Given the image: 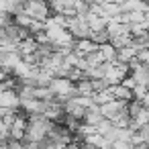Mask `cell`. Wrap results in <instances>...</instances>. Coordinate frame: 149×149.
<instances>
[{
  "mask_svg": "<svg viewBox=\"0 0 149 149\" xmlns=\"http://www.w3.org/2000/svg\"><path fill=\"white\" fill-rule=\"evenodd\" d=\"M110 43H112L116 49H120V47H127V45H131V43H133V33H125V35L112 37V39H110Z\"/></svg>",
  "mask_w": 149,
  "mask_h": 149,
  "instance_id": "cell-8",
  "label": "cell"
},
{
  "mask_svg": "<svg viewBox=\"0 0 149 149\" xmlns=\"http://www.w3.org/2000/svg\"><path fill=\"white\" fill-rule=\"evenodd\" d=\"M137 59H139L143 65H149V47H147V49H139V53H137Z\"/></svg>",
  "mask_w": 149,
  "mask_h": 149,
  "instance_id": "cell-14",
  "label": "cell"
},
{
  "mask_svg": "<svg viewBox=\"0 0 149 149\" xmlns=\"http://www.w3.org/2000/svg\"><path fill=\"white\" fill-rule=\"evenodd\" d=\"M25 13L31 15L37 21H47L51 17V6H49V0H27L25 4Z\"/></svg>",
  "mask_w": 149,
  "mask_h": 149,
  "instance_id": "cell-1",
  "label": "cell"
},
{
  "mask_svg": "<svg viewBox=\"0 0 149 149\" xmlns=\"http://www.w3.org/2000/svg\"><path fill=\"white\" fill-rule=\"evenodd\" d=\"M63 106H65V114L76 116V118H80V120H84V116H86V112H88V108L80 102V98H78V96H74V98L65 100V102H63Z\"/></svg>",
  "mask_w": 149,
  "mask_h": 149,
  "instance_id": "cell-2",
  "label": "cell"
},
{
  "mask_svg": "<svg viewBox=\"0 0 149 149\" xmlns=\"http://www.w3.org/2000/svg\"><path fill=\"white\" fill-rule=\"evenodd\" d=\"M94 100H96V104H106V102L114 100V96H112L110 88H106V90H102V92H96V94H94Z\"/></svg>",
  "mask_w": 149,
  "mask_h": 149,
  "instance_id": "cell-12",
  "label": "cell"
},
{
  "mask_svg": "<svg viewBox=\"0 0 149 149\" xmlns=\"http://www.w3.org/2000/svg\"><path fill=\"white\" fill-rule=\"evenodd\" d=\"M33 21H35V19H33L31 15H27L25 10H23V13H19V15H15V23H17V25H21V27H25V29H29Z\"/></svg>",
  "mask_w": 149,
  "mask_h": 149,
  "instance_id": "cell-10",
  "label": "cell"
},
{
  "mask_svg": "<svg viewBox=\"0 0 149 149\" xmlns=\"http://www.w3.org/2000/svg\"><path fill=\"white\" fill-rule=\"evenodd\" d=\"M86 61L90 63V68H96V65L104 63L106 59H104V55H102V51H100V47H98V49H94L92 53H88V55H86Z\"/></svg>",
  "mask_w": 149,
  "mask_h": 149,
  "instance_id": "cell-9",
  "label": "cell"
},
{
  "mask_svg": "<svg viewBox=\"0 0 149 149\" xmlns=\"http://www.w3.org/2000/svg\"><path fill=\"white\" fill-rule=\"evenodd\" d=\"M112 149H135L133 141H123V139H116L112 143Z\"/></svg>",
  "mask_w": 149,
  "mask_h": 149,
  "instance_id": "cell-13",
  "label": "cell"
},
{
  "mask_svg": "<svg viewBox=\"0 0 149 149\" xmlns=\"http://www.w3.org/2000/svg\"><path fill=\"white\" fill-rule=\"evenodd\" d=\"M100 45L98 43H94L92 39H76V47H74V51L76 53H80L82 57H86L88 53H92L94 49H98Z\"/></svg>",
  "mask_w": 149,
  "mask_h": 149,
  "instance_id": "cell-4",
  "label": "cell"
},
{
  "mask_svg": "<svg viewBox=\"0 0 149 149\" xmlns=\"http://www.w3.org/2000/svg\"><path fill=\"white\" fill-rule=\"evenodd\" d=\"M110 92H112V96L114 98H118V100H133L135 98V94H133V90L131 88H127L125 84H114V86H110Z\"/></svg>",
  "mask_w": 149,
  "mask_h": 149,
  "instance_id": "cell-6",
  "label": "cell"
},
{
  "mask_svg": "<svg viewBox=\"0 0 149 149\" xmlns=\"http://www.w3.org/2000/svg\"><path fill=\"white\" fill-rule=\"evenodd\" d=\"M0 106L6 108H21V94L17 90H4L0 94Z\"/></svg>",
  "mask_w": 149,
  "mask_h": 149,
  "instance_id": "cell-3",
  "label": "cell"
},
{
  "mask_svg": "<svg viewBox=\"0 0 149 149\" xmlns=\"http://www.w3.org/2000/svg\"><path fill=\"white\" fill-rule=\"evenodd\" d=\"M100 51H102V55H104L106 61H116V53H118V49H116L110 41L104 43V45H100Z\"/></svg>",
  "mask_w": 149,
  "mask_h": 149,
  "instance_id": "cell-7",
  "label": "cell"
},
{
  "mask_svg": "<svg viewBox=\"0 0 149 149\" xmlns=\"http://www.w3.org/2000/svg\"><path fill=\"white\" fill-rule=\"evenodd\" d=\"M137 53H139V49H137L135 45H127V47H120V49H118L116 59L123 61V63H131L133 59H137Z\"/></svg>",
  "mask_w": 149,
  "mask_h": 149,
  "instance_id": "cell-5",
  "label": "cell"
},
{
  "mask_svg": "<svg viewBox=\"0 0 149 149\" xmlns=\"http://www.w3.org/2000/svg\"><path fill=\"white\" fill-rule=\"evenodd\" d=\"M94 43H98V45H104V43H108L110 41V33L106 31V29H102V31H96V33H92V37H90Z\"/></svg>",
  "mask_w": 149,
  "mask_h": 149,
  "instance_id": "cell-11",
  "label": "cell"
}]
</instances>
